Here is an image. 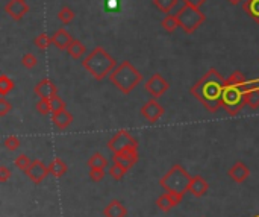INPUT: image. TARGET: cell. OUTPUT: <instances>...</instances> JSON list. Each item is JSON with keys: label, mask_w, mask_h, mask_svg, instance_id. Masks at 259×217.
Returning <instances> with one entry per match:
<instances>
[{"label": "cell", "mask_w": 259, "mask_h": 217, "mask_svg": "<svg viewBox=\"0 0 259 217\" xmlns=\"http://www.w3.org/2000/svg\"><path fill=\"white\" fill-rule=\"evenodd\" d=\"M109 80L123 94H130L136 85H140L143 80V75L129 61H121L109 75Z\"/></svg>", "instance_id": "obj_3"}, {"label": "cell", "mask_w": 259, "mask_h": 217, "mask_svg": "<svg viewBox=\"0 0 259 217\" xmlns=\"http://www.w3.org/2000/svg\"><path fill=\"white\" fill-rule=\"evenodd\" d=\"M49 173H50L49 167H46L44 162L41 161V159H34L31 167L26 170L27 178H29L34 184H41Z\"/></svg>", "instance_id": "obj_12"}, {"label": "cell", "mask_w": 259, "mask_h": 217, "mask_svg": "<svg viewBox=\"0 0 259 217\" xmlns=\"http://www.w3.org/2000/svg\"><path fill=\"white\" fill-rule=\"evenodd\" d=\"M52 121H53L55 126L62 131V129H67L68 126L73 123V116L68 113L67 110H64V111L52 114Z\"/></svg>", "instance_id": "obj_19"}, {"label": "cell", "mask_w": 259, "mask_h": 217, "mask_svg": "<svg viewBox=\"0 0 259 217\" xmlns=\"http://www.w3.org/2000/svg\"><path fill=\"white\" fill-rule=\"evenodd\" d=\"M21 64L26 67V69H34V67L38 64V59L34 53H24L21 58Z\"/></svg>", "instance_id": "obj_34"}, {"label": "cell", "mask_w": 259, "mask_h": 217, "mask_svg": "<svg viewBox=\"0 0 259 217\" xmlns=\"http://www.w3.org/2000/svg\"><path fill=\"white\" fill-rule=\"evenodd\" d=\"M126 173H128V170L123 169L118 164H112L111 167H109V175H111V178L115 179V181H121L123 178H125Z\"/></svg>", "instance_id": "obj_32"}, {"label": "cell", "mask_w": 259, "mask_h": 217, "mask_svg": "<svg viewBox=\"0 0 259 217\" xmlns=\"http://www.w3.org/2000/svg\"><path fill=\"white\" fill-rule=\"evenodd\" d=\"M164 31H167L168 34H173L177 28H179V20H177L176 14H167L161 21Z\"/></svg>", "instance_id": "obj_24"}, {"label": "cell", "mask_w": 259, "mask_h": 217, "mask_svg": "<svg viewBox=\"0 0 259 217\" xmlns=\"http://www.w3.org/2000/svg\"><path fill=\"white\" fill-rule=\"evenodd\" d=\"M144 88H146L147 93H150V96H152L153 99H158V98H161L162 94L170 88V84L167 82L166 79H164L162 75L155 73V75H152V78H150L147 82H146Z\"/></svg>", "instance_id": "obj_8"}, {"label": "cell", "mask_w": 259, "mask_h": 217, "mask_svg": "<svg viewBox=\"0 0 259 217\" xmlns=\"http://www.w3.org/2000/svg\"><path fill=\"white\" fill-rule=\"evenodd\" d=\"M34 93L37 94L39 99H47V100H50L53 96H56V94H58V88H56V85L53 84V80H50V79H43V80H39V82L35 85Z\"/></svg>", "instance_id": "obj_14"}, {"label": "cell", "mask_w": 259, "mask_h": 217, "mask_svg": "<svg viewBox=\"0 0 259 217\" xmlns=\"http://www.w3.org/2000/svg\"><path fill=\"white\" fill-rule=\"evenodd\" d=\"M182 199H184V195H181V193H168V192H166V193L161 195V196L156 199V207H158L161 211L167 213V211H170L171 208H174Z\"/></svg>", "instance_id": "obj_13"}, {"label": "cell", "mask_w": 259, "mask_h": 217, "mask_svg": "<svg viewBox=\"0 0 259 217\" xmlns=\"http://www.w3.org/2000/svg\"><path fill=\"white\" fill-rule=\"evenodd\" d=\"M37 111L39 114H43V116H47L49 113H52V108H50V100L47 99H39L37 102Z\"/></svg>", "instance_id": "obj_35"}, {"label": "cell", "mask_w": 259, "mask_h": 217, "mask_svg": "<svg viewBox=\"0 0 259 217\" xmlns=\"http://www.w3.org/2000/svg\"><path fill=\"white\" fill-rule=\"evenodd\" d=\"M82 67H84L94 79L103 80L106 76L111 75V72L117 67V61L114 57L109 55L103 47L97 46L84 58Z\"/></svg>", "instance_id": "obj_2"}, {"label": "cell", "mask_w": 259, "mask_h": 217, "mask_svg": "<svg viewBox=\"0 0 259 217\" xmlns=\"http://www.w3.org/2000/svg\"><path fill=\"white\" fill-rule=\"evenodd\" d=\"M11 110H12V105L5 98H0V117H5Z\"/></svg>", "instance_id": "obj_38"}, {"label": "cell", "mask_w": 259, "mask_h": 217, "mask_svg": "<svg viewBox=\"0 0 259 217\" xmlns=\"http://www.w3.org/2000/svg\"><path fill=\"white\" fill-rule=\"evenodd\" d=\"M245 87H232L226 85L223 93V108L230 116H237L242 108L247 105L245 102Z\"/></svg>", "instance_id": "obj_6"}, {"label": "cell", "mask_w": 259, "mask_h": 217, "mask_svg": "<svg viewBox=\"0 0 259 217\" xmlns=\"http://www.w3.org/2000/svg\"><path fill=\"white\" fill-rule=\"evenodd\" d=\"M242 6L244 11L259 24V0H245Z\"/></svg>", "instance_id": "obj_22"}, {"label": "cell", "mask_w": 259, "mask_h": 217, "mask_svg": "<svg viewBox=\"0 0 259 217\" xmlns=\"http://www.w3.org/2000/svg\"><path fill=\"white\" fill-rule=\"evenodd\" d=\"M191 179H193V176H191L181 164H174L159 179V185L168 193L185 195L188 192Z\"/></svg>", "instance_id": "obj_4"}, {"label": "cell", "mask_w": 259, "mask_h": 217, "mask_svg": "<svg viewBox=\"0 0 259 217\" xmlns=\"http://www.w3.org/2000/svg\"><path fill=\"white\" fill-rule=\"evenodd\" d=\"M227 2H229L230 5H234V6H235V5H240V3L242 2V0H227Z\"/></svg>", "instance_id": "obj_41"}, {"label": "cell", "mask_w": 259, "mask_h": 217, "mask_svg": "<svg viewBox=\"0 0 259 217\" xmlns=\"http://www.w3.org/2000/svg\"><path fill=\"white\" fill-rule=\"evenodd\" d=\"M11 178V170L6 166H0V181L6 182Z\"/></svg>", "instance_id": "obj_39"}, {"label": "cell", "mask_w": 259, "mask_h": 217, "mask_svg": "<svg viewBox=\"0 0 259 217\" xmlns=\"http://www.w3.org/2000/svg\"><path fill=\"white\" fill-rule=\"evenodd\" d=\"M206 0H184V3H193V5H197V6H202Z\"/></svg>", "instance_id": "obj_40"}, {"label": "cell", "mask_w": 259, "mask_h": 217, "mask_svg": "<svg viewBox=\"0 0 259 217\" xmlns=\"http://www.w3.org/2000/svg\"><path fill=\"white\" fill-rule=\"evenodd\" d=\"M209 188V184L208 181L203 178V176L197 175V176H193V179L189 182V187H188V193L193 195L194 197H202L206 195Z\"/></svg>", "instance_id": "obj_16"}, {"label": "cell", "mask_w": 259, "mask_h": 217, "mask_svg": "<svg viewBox=\"0 0 259 217\" xmlns=\"http://www.w3.org/2000/svg\"><path fill=\"white\" fill-rule=\"evenodd\" d=\"M76 17L74 14V11L72 8H68V6H62L58 12V19L64 23V24H68V23H72L73 19Z\"/></svg>", "instance_id": "obj_29"}, {"label": "cell", "mask_w": 259, "mask_h": 217, "mask_svg": "<svg viewBox=\"0 0 259 217\" xmlns=\"http://www.w3.org/2000/svg\"><path fill=\"white\" fill-rule=\"evenodd\" d=\"M87 164L90 169H95V167H100V169H105L108 166V159L100 154V152H95L91 155V158L87 161Z\"/></svg>", "instance_id": "obj_25"}, {"label": "cell", "mask_w": 259, "mask_h": 217, "mask_svg": "<svg viewBox=\"0 0 259 217\" xmlns=\"http://www.w3.org/2000/svg\"><path fill=\"white\" fill-rule=\"evenodd\" d=\"M108 147H109V151H111L112 154L129 151V149L138 151V141H136L126 129H121V131H118L114 135L111 140L108 141Z\"/></svg>", "instance_id": "obj_7"}, {"label": "cell", "mask_w": 259, "mask_h": 217, "mask_svg": "<svg viewBox=\"0 0 259 217\" xmlns=\"http://www.w3.org/2000/svg\"><path fill=\"white\" fill-rule=\"evenodd\" d=\"M176 16L179 20V28H182V31L188 35L194 34L206 20L200 6L193 3H184V6L176 12Z\"/></svg>", "instance_id": "obj_5"}, {"label": "cell", "mask_w": 259, "mask_h": 217, "mask_svg": "<svg viewBox=\"0 0 259 217\" xmlns=\"http://www.w3.org/2000/svg\"><path fill=\"white\" fill-rule=\"evenodd\" d=\"M227 176H229V178L234 181V182L241 184V182H244V181L250 176V169L245 166L242 161H237L235 164L229 169Z\"/></svg>", "instance_id": "obj_15"}, {"label": "cell", "mask_w": 259, "mask_h": 217, "mask_svg": "<svg viewBox=\"0 0 259 217\" xmlns=\"http://www.w3.org/2000/svg\"><path fill=\"white\" fill-rule=\"evenodd\" d=\"M49 170H50V175H53L55 178H61V176H64L67 173L68 167L61 158H55L49 164Z\"/></svg>", "instance_id": "obj_21"}, {"label": "cell", "mask_w": 259, "mask_h": 217, "mask_svg": "<svg viewBox=\"0 0 259 217\" xmlns=\"http://www.w3.org/2000/svg\"><path fill=\"white\" fill-rule=\"evenodd\" d=\"M5 146L8 151H17V149L20 147V140L18 137H16V135H9V137L5 138Z\"/></svg>", "instance_id": "obj_36"}, {"label": "cell", "mask_w": 259, "mask_h": 217, "mask_svg": "<svg viewBox=\"0 0 259 217\" xmlns=\"http://www.w3.org/2000/svg\"><path fill=\"white\" fill-rule=\"evenodd\" d=\"M226 85H232V87H244L245 84V78L240 70H235L227 79H226Z\"/></svg>", "instance_id": "obj_27"}, {"label": "cell", "mask_w": 259, "mask_h": 217, "mask_svg": "<svg viewBox=\"0 0 259 217\" xmlns=\"http://www.w3.org/2000/svg\"><path fill=\"white\" fill-rule=\"evenodd\" d=\"M140 157H138V151H133V149H129V151H123V152H117L112 157L114 164L121 166L123 169H126L128 172L138 162Z\"/></svg>", "instance_id": "obj_10"}, {"label": "cell", "mask_w": 259, "mask_h": 217, "mask_svg": "<svg viewBox=\"0 0 259 217\" xmlns=\"http://www.w3.org/2000/svg\"><path fill=\"white\" fill-rule=\"evenodd\" d=\"M224 88H226V79L223 78V75L215 69H209L191 87L189 93L208 111L215 113L217 110L223 108Z\"/></svg>", "instance_id": "obj_1"}, {"label": "cell", "mask_w": 259, "mask_h": 217, "mask_svg": "<svg viewBox=\"0 0 259 217\" xmlns=\"http://www.w3.org/2000/svg\"><path fill=\"white\" fill-rule=\"evenodd\" d=\"M34 44L39 49V50H46L49 47V44H52V37H49L47 34H39L35 37L34 39Z\"/></svg>", "instance_id": "obj_30"}, {"label": "cell", "mask_w": 259, "mask_h": 217, "mask_svg": "<svg viewBox=\"0 0 259 217\" xmlns=\"http://www.w3.org/2000/svg\"><path fill=\"white\" fill-rule=\"evenodd\" d=\"M105 178V169L95 167V169H90V179L92 182H100Z\"/></svg>", "instance_id": "obj_37"}, {"label": "cell", "mask_w": 259, "mask_h": 217, "mask_svg": "<svg viewBox=\"0 0 259 217\" xmlns=\"http://www.w3.org/2000/svg\"><path fill=\"white\" fill-rule=\"evenodd\" d=\"M14 164H16V167L17 169H20L21 172H24L26 173V170L31 167V164H32V159L27 157V155H18L17 158H16V161H14Z\"/></svg>", "instance_id": "obj_31"}, {"label": "cell", "mask_w": 259, "mask_h": 217, "mask_svg": "<svg viewBox=\"0 0 259 217\" xmlns=\"http://www.w3.org/2000/svg\"><path fill=\"white\" fill-rule=\"evenodd\" d=\"M103 216L105 217H126L128 208L125 207V203H123L121 200L114 199L103 208Z\"/></svg>", "instance_id": "obj_18"}, {"label": "cell", "mask_w": 259, "mask_h": 217, "mask_svg": "<svg viewBox=\"0 0 259 217\" xmlns=\"http://www.w3.org/2000/svg\"><path fill=\"white\" fill-rule=\"evenodd\" d=\"M50 108H52V114H55V113H59V111H64L65 108H67V105H65V102L58 96H53L52 99H50Z\"/></svg>", "instance_id": "obj_33"}, {"label": "cell", "mask_w": 259, "mask_h": 217, "mask_svg": "<svg viewBox=\"0 0 259 217\" xmlns=\"http://www.w3.org/2000/svg\"><path fill=\"white\" fill-rule=\"evenodd\" d=\"M14 87H16V84L11 78H8L6 75L0 76V94H2V98H5L11 90H14Z\"/></svg>", "instance_id": "obj_28"}, {"label": "cell", "mask_w": 259, "mask_h": 217, "mask_svg": "<svg viewBox=\"0 0 259 217\" xmlns=\"http://www.w3.org/2000/svg\"><path fill=\"white\" fill-rule=\"evenodd\" d=\"M177 2H179V0H153L155 6L161 12H166V14H170V12L176 8Z\"/></svg>", "instance_id": "obj_26"}, {"label": "cell", "mask_w": 259, "mask_h": 217, "mask_svg": "<svg viewBox=\"0 0 259 217\" xmlns=\"http://www.w3.org/2000/svg\"><path fill=\"white\" fill-rule=\"evenodd\" d=\"M245 102H247V106H250L252 110H258L259 108V87L256 85L245 87Z\"/></svg>", "instance_id": "obj_20"}, {"label": "cell", "mask_w": 259, "mask_h": 217, "mask_svg": "<svg viewBox=\"0 0 259 217\" xmlns=\"http://www.w3.org/2000/svg\"><path fill=\"white\" fill-rule=\"evenodd\" d=\"M166 110L164 106L156 100V99H150L141 106V116L148 121V123H156V121L164 116Z\"/></svg>", "instance_id": "obj_9"}, {"label": "cell", "mask_w": 259, "mask_h": 217, "mask_svg": "<svg viewBox=\"0 0 259 217\" xmlns=\"http://www.w3.org/2000/svg\"><path fill=\"white\" fill-rule=\"evenodd\" d=\"M67 52H68V55H70L73 59H80L82 55L85 53V46L82 44V41H79V39H73L72 44L68 46Z\"/></svg>", "instance_id": "obj_23"}, {"label": "cell", "mask_w": 259, "mask_h": 217, "mask_svg": "<svg viewBox=\"0 0 259 217\" xmlns=\"http://www.w3.org/2000/svg\"><path fill=\"white\" fill-rule=\"evenodd\" d=\"M73 39H74V38L70 35V32H68V31H65V29H58L56 32L52 35V44L56 47V49H59V50H67L68 46L72 44Z\"/></svg>", "instance_id": "obj_17"}, {"label": "cell", "mask_w": 259, "mask_h": 217, "mask_svg": "<svg viewBox=\"0 0 259 217\" xmlns=\"http://www.w3.org/2000/svg\"><path fill=\"white\" fill-rule=\"evenodd\" d=\"M5 12L12 20L20 21L29 12V5L26 3V0H9L5 5Z\"/></svg>", "instance_id": "obj_11"}]
</instances>
